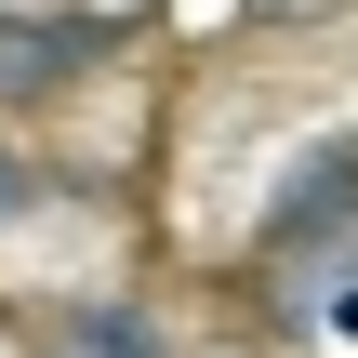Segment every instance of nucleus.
Listing matches in <instances>:
<instances>
[{"instance_id": "obj_1", "label": "nucleus", "mask_w": 358, "mask_h": 358, "mask_svg": "<svg viewBox=\"0 0 358 358\" xmlns=\"http://www.w3.org/2000/svg\"><path fill=\"white\" fill-rule=\"evenodd\" d=\"M120 53H133V27H120V13H93V0L0 13V133H27V120L80 106V93H93V66H120Z\"/></svg>"}, {"instance_id": "obj_2", "label": "nucleus", "mask_w": 358, "mask_h": 358, "mask_svg": "<svg viewBox=\"0 0 358 358\" xmlns=\"http://www.w3.org/2000/svg\"><path fill=\"white\" fill-rule=\"evenodd\" d=\"M40 358H173V332H159V306H133V292H66V306L40 319Z\"/></svg>"}, {"instance_id": "obj_3", "label": "nucleus", "mask_w": 358, "mask_h": 358, "mask_svg": "<svg viewBox=\"0 0 358 358\" xmlns=\"http://www.w3.org/2000/svg\"><path fill=\"white\" fill-rule=\"evenodd\" d=\"M13 213H53V159L0 133V226H13Z\"/></svg>"}, {"instance_id": "obj_4", "label": "nucleus", "mask_w": 358, "mask_h": 358, "mask_svg": "<svg viewBox=\"0 0 358 358\" xmlns=\"http://www.w3.org/2000/svg\"><path fill=\"white\" fill-rule=\"evenodd\" d=\"M332 13H358V0H252V27H332Z\"/></svg>"}, {"instance_id": "obj_5", "label": "nucleus", "mask_w": 358, "mask_h": 358, "mask_svg": "<svg viewBox=\"0 0 358 358\" xmlns=\"http://www.w3.org/2000/svg\"><path fill=\"white\" fill-rule=\"evenodd\" d=\"M0 13H53V0H0Z\"/></svg>"}]
</instances>
